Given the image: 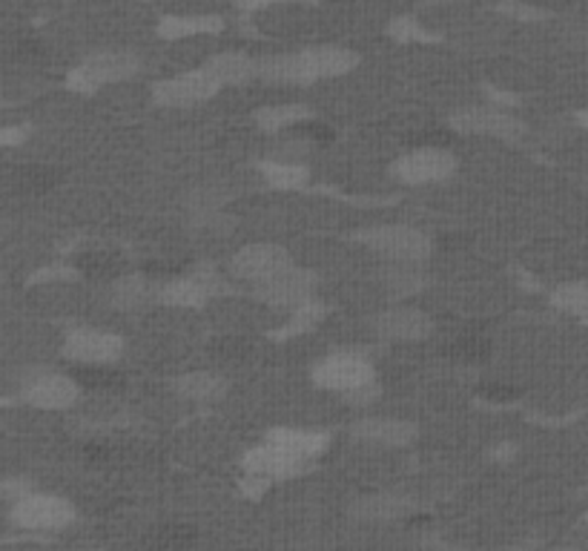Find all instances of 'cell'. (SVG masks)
<instances>
[{
    "instance_id": "obj_1",
    "label": "cell",
    "mask_w": 588,
    "mask_h": 551,
    "mask_svg": "<svg viewBox=\"0 0 588 551\" xmlns=\"http://www.w3.org/2000/svg\"><path fill=\"white\" fill-rule=\"evenodd\" d=\"M141 69V58L124 50H104L89 55L84 64L69 75V87L78 93H92V89L104 87V84H116Z\"/></svg>"
},
{
    "instance_id": "obj_2",
    "label": "cell",
    "mask_w": 588,
    "mask_h": 551,
    "mask_svg": "<svg viewBox=\"0 0 588 551\" xmlns=\"http://www.w3.org/2000/svg\"><path fill=\"white\" fill-rule=\"evenodd\" d=\"M364 245L373 247L379 256L391 259V264H416L431 256V239L416 227L385 225L373 227L362 236Z\"/></svg>"
},
{
    "instance_id": "obj_3",
    "label": "cell",
    "mask_w": 588,
    "mask_h": 551,
    "mask_svg": "<svg viewBox=\"0 0 588 551\" xmlns=\"http://www.w3.org/2000/svg\"><path fill=\"white\" fill-rule=\"evenodd\" d=\"M12 522L18 529L58 531L75 520V508L55 494H30L12 506Z\"/></svg>"
},
{
    "instance_id": "obj_4",
    "label": "cell",
    "mask_w": 588,
    "mask_h": 551,
    "mask_svg": "<svg viewBox=\"0 0 588 551\" xmlns=\"http://www.w3.org/2000/svg\"><path fill=\"white\" fill-rule=\"evenodd\" d=\"M313 379L316 385L327 388V391L339 393H353L359 388H368L373 385V365L359 354H330L327 359H322L313 370Z\"/></svg>"
},
{
    "instance_id": "obj_5",
    "label": "cell",
    "mask_w": 588,
    "mask_h": 551,
    "mask_svg": "<svg viewBox=\"0 0 588 551\" xmlns=\"http://www.w3.org/2000/svg\"><path fill=\"white\" fill-rule=\"evenodd\" d=\"M293 268L291 253L279 245H250L241 247L239 253L232 256L230 270L236 279H244V282H253L255 288L276 276L287 273Z\"/></svg>"
},
{
    "instance_id": "obj_6",
    "label": "cell",
    "mask_w": 588,
    "mask_h": 551,
    "mask_svg": "<svg viewBox=\"0 0 588 551\" xmlns=\"http://www.w3.org/2000/svg\"><path fill=\"white\" fill-rule=\"evenodd\" d=\"M64 350L69 359L92 368V365L116 363L118 356L124 354V342H121V336L98 331V327H75L73 334L66 336Z\"/></svg>"
},
{
    "instance_id": "obj_7",
    "label": "cell",
    "mask_w": 588,
    "mask_h": 551,
    "mask_svg": "<svg viewBox=\"0 0 588 551\" xmlns=\"http://www.w3.org/2000/svg\"><path fill=\"white\" fill-rule=\"evenodd\" d=\"M454 168H457V161L448 150H443V147H420V150L402 155L396 161V175L407 184H428L448 179Z\"/></svg>"
},
{
    "instance_id": "obj_8",
    "label": "cell",
    "mask_w": 588,
    "mask_h": 551,
    "mask_svg": "<svg viewBox=\"0 0 588 551\" xmlns=\"http://www.w3.org/2000/svg\"><path fill=\"white\" fill-rule=\"evenodd\" d=\"M218 87H221V80L207 66H202V69H193V73L161 80L159 87H155V98L161 104H167V107H182V104H196L210 98Z\"/></svg>"
},
{
    "instance_id": "obj_9",
    "label": "cell",
    "mask_w": 588,
    "mask_h": 551,
    "mask_svg": "<svg viewBox=\"0 0 588 551\" xmlns=\"http://www.w3.org/2000/svg\"><path fill=\"white\" fill-rule=\"evenodd\" d=\"M454 127L462 132H473V136H494V138H516L523 132V123L516 121L511 112L500 107H468L459 109L454 116Z\"/></svg>"
},
{
    "instance_id": "obj_10",
    "label": "cell",
    "mask_w": 588,
    "mask_h": 551,
    "mask_svg": "<svg viewBox=\"0 0 588 551\" xmlns=\"http://www.w3.org/2000/svg\"><path fill=\"white\" fill-rule=\"evenodd\" d=\"M80 385L78 379L69 377V374H37L32 382L23 385V397L26 402L35 408H44V411H61V408H69L78 399Z\"/></svg>"
},
{
    "instance_id": "obj_11",
    "label": "cell",
    "mask_w": 588,
    "mask_h": 551,
    "mask_svg": "<svg viewBox=\"0 0 588 551\" xmlns=\"http://www.w3.org/2000/svg\"><path fill=\"white\" fill-rule=\"evenodd\" d=\"M313 291H316V279H313L307 270L298 268H291L287 273L276 276V279H270V282L255 288V293H259L264 302L279 307H293V311H296L298 305L311 302Z\"/></svg>"
},
{
    "instance_id": "obj_12",
    "label": "cell",
    "mask_w": 588,
    "mask_h": 551,
    "mask_svg": "<svg viewBox=\"0 0 588 551\" xmlns=\"http://www.w3.org/2000/svg\"><path fill=\"white\" fill-rule=\"evenodd\" d=\"M244 468H248L253 477L284 479L302 472V468H305V460L291 454V451L279 449L276 443H270L268 440V443L253 449L248 457H244Z\"/></svg>"
},
{
    "instance_id": "obj_13",
    "label": "cell",
    "mask_w": 588,
    "mask_h": 551,
    "mask_svg": "<svg viewBox=\"0 0 588 551\" xmlns=\"http://www.w3.org/2000/svg\"><path fill=\"white\" fill-rule=\"evenodd\" d=\"M377 334L388 342H416L431 334V320L416 307H393L377 320Z\"/></svg>"
},
{
    "instance_id": "obj_14",
    "label": "cell",
    "mask_w": 588,
    "mask_h": 551,
    "mask_svg": "<svg viewBox=\"0 0 588 551\" xmlns=\"http://www.w3.org/2000/svg\"><path fill=\"white\" fill-rule=\"evenodd\" d=\"M218 282L213 273H198V276H178L173 282H167L159 291L161 302L167 305H178V307H193L202 305L207 299L216 293Z\"/></svg>"
},
{
    "instance_id": "obj_15",
    "label": "cell",
    "mask_w": 588,
    "mask_h": 551,
    "mask_svg": "<svg viewBox=\"0 0 588 551\" xmlns=\"http://www.w3.org/2000/svg\"><path fill=\"white\" fill-rule=\"evenodd\" d=\"M353 436L377 445H405L414 440L416 429L414 422L393 420V417H364L353 425Z\"/></svg>"
},
{
    "instance_id": "obj_16",
    "label": "cell",
    "mask_w": 588,
    "mask_h": 551,
    "mask_svg": "<svg viewBox=\"0 0 588 551\" xmlns=\"http://www.w3.org/2000/svg\"><path fill=\"white\" fill-rule=\"evenodd\" d=\"M259 73H262L264 78L284 80V84H311V80H316V73H313L305 50L262 61V64H259Z\"/></svg>"
},
{
    "instance_id": "obj_17",
    "label": "cell",
    "mask_w": 588,
    "mask_h": 551,
    "mask_svg": "<svg viewBox=\"0 0 588 551\" xmlns=\"http://www.w3.org/2000/svg\"><path fill=\"white\" fill-rule=\"evenodd\" d=\"M270 443H276L279 449L291 451L296 457L311 460L327 449L325 431H307V429H279L270 434Z\"/></svg>"
},
{
    "instance_id": "obj_18",
    "label": "cell",
    "mask_w": 588,
    "mask_h": 551,
    "mask_svg": "<svg viewBox=\"0 0 588 551\" xmlns=\"http://www.w3.org/2000/svg\"><path fill=\"white\" fill-rule=\"evenodd\" d=\"M305 55L311 61L316 78L348 73L350 66L357 64V55L350 50H339V46H313V50H305Z\"/></svg>"
},
{
    "instance_id": "obj_19",
    "label": "cell",
    "mask_w": 588,
    "mask_h": 551,
    "mask_svg": "<svg viewBox=\"0 0 588 551\" xmlns=\"http://www.w3.org/2000/svg\"><path fill=\"white\" fill-rule=\"evenodd\" d=\"M204 66H207L221 84H241V80H248L250 75L259 69L244 52H221V55L210 58Z\"/></svg>"
},
{
    "instance_id": "obj_20",
    "label": "cell",
    "mask_w": 588,
    "mask_h": 551,
    "mask_svg": "<svg viewBox=\"0 0 588 551\" xmlns=\"http://www.w3.org/2000/svg\"><path fill=\"white\" fill-rule=\"evenodd\" d=\"M407 511H411V506H407L402 497H393V494H377V497H368V500L357 503V508H353V515L373 522L400 520Z\"/></svg>"
},
{
    "instance_id": "obj_21",
    "label": "cell",
    "mask_w": 588,
    "mask_h": 551,
    "mask_svg": "<svg viewBox=\"0 0 588 551\" xmlns=\"http://www.w3.org/2000/svg\"><path fill=\"white\" fill-rule=\"evenodd\" d=\"M153 288L146 282L144 276H121L112 282L109 288V299H112V305L124 307V311H132V307H141L150 299Z\"/></svg>"
},
{
    "instance_id": "obj_22",
    "label": "cell",
    "mask_w": 588,
    "mask_h": 551,
    "mask_svg": "<svg viewBox=\"0 0 588 551\" xmlns=\"http://www.w3.org/2000/svg\"><path fill=\"white\" fill-rule=\"evenodd\" d=\"M175 388L189 399H198V402H207V399H216L225 393V379L213 374V370H193V374H184Z\"/></svg>"
},
{
    "instance_id": "obj_23",
    "label": "cell",
    "mask_w": 588,
    "mask_h": 551,
    "mask_svg": "<svg viewBox=\"0 0 588 551\" xmlns=\"http://www.w3.org/2000/svg\"><path fill=\"white\" fill-rule=\"evenodd\" d=\"M221 26V18L216 15H173L161 21V35L167 37H187L202 35V32H213Z\"/></svg>"
},
{
    "instance_id": "obj_24",
    "label": "cell",
    "mask_w": 588,
    "mask_h": 551,
    "mask_svg": "<svg viewBox=\"0 0 588 551\" xmlns=\"http://www.w3.org/2000/svg\"><path fill=\"white\" fill-rule=\"evenodd\" d=\"M307 107L302 104H279V107H268L259 112V123H262L268 132H279V130H296L298 123L307 121Z\"/></svg>"
},
{
    "instance_id": "obj_25",
    "label": "cell",
    "mask_w": 588,
    "mask_h": 551,
    "mask_svg": "<svg viewBox=\"0 0 588 551\" xmlns=\"http://www.w3.org/2000/svg\"><path fill=\"white\" fill-rule=\"evenodd\" d=\"M264 175H268L270 184L276 187H302L307 182V170L302 164H293V161H268L264 164Z\"/></svg>"
},
{
    "instance_id": "obj_26",
    "label": "cell",
    "mask_w": 588,
    "mask_h": 551,
    "mask_svg": "<svg viewBox=\"0 0 588 551\" xmlns=\"http://www.w3.org/2000/svg\"><path fill=\"white\" fill-rule=\"evenodd\" d=\"M554 305L568 313H588V282H568L554 291Z\"/></svg>"
},
{
    "instance_id": "obj_27",
    "label": "cell",
    "mask_w": 588,
    "mask_h": 551,
    "mask_svg": "<svg viewBox=\"0 0 588 551\" xmlns=\"http://www.w3.org/2000/svg\"><path fill=\"white\" fill-rule=\"evenodd\" d=\"M75 379H78L80 388H89V391H109V388H116V385H121V377H118L116 370L109 368H84L75 374Z\"/></svg>"
},
{
    "instance_id": "obj_28",
    "label": "cell",
    "mask_w": 588,
    "mask_h": 551,
    "mask_svg": "<svg viewBox=\"0 0 588 551\" xmlns=\"http://www.w3.org/2000/svg\"><path fill=\"white\" fill-rule=\"evenodd\" d=\"M385 282L391 293L407 296V293H414L420 288V276L411 270V264H391V270L385 273Z\"/></svg>"
},
{
    "instance_id": "obj_29",
    "label": "cell",
    "mask_w": 588,
    "mask_h": 551,
    "mask_svg": "<svg viewBox=\"0 0 588 551\" xmlns=\"http://www.w3.org/2000/svg\"><path fill=\"white\" fill-rule=\"evenodd\" d=\"M78 268L89 276H116L118 259L112 253H89L78 261Z\"/></svg>"
},
{
    "instance_id": "obj_30",
    "label": "cell",
    "mask_w": 588,
    "mask_h": 551,
    "mask_svg": "<svg viewBox=\"0 0 588 551\" xmlns=\"http://www.w3.org/2000/svg\"><path fill=\"white\" fill-rule=\"evenodd\" d=\"M322 316H325V307H322L319 302H316V299H311V302H305V305H298L296 311H293L291 331H302V327L316 325V322H319Z\"/></svg>"
},
{
    "instance_id": "obj_31",
    "label": "cell",
    "mask_w": 588,
    "mask_h": 551,
    "mask_svg": "<svg viewBox=\"0 0 588 551\" xmlns=\"http://www.w3.org/2000/svg\"><path fill=\"white\" fill-rule=\"evenodd\" d=\"M393 35L405 37V41H411V37H422V30L420 23L411 21V18H400V21H393Z\"/></svg>"
},
{
    "instance_id": "obj_32",
    "label": "cell",
    "mask_w": 588,
    "mask_h": 551,
    "mask_svg": "<svg viewBox=\"0 0 588 551\" xmlns=\"http://www.w3.org/2000/svg\"><path fill=\"white\" fill-rule=\"evenodd\" d=\"M377 393H379V388H377V382H373V385H368V388H359V391H353V393H345V399L353 402V406H364V402L377 399Z\"/></svg>"
},
{
    "instance_id": "obj_33",
    "label": "cell",
    "mask_w": 588,
    "mask_h": 551,
    "mask_svg": "<svg viewBox=\"0 0 588 551\" xmlns=\"http://www.w3.org/2000/svg\"><path fill=\"white\" fill-rule=\"evenodd\" d=\"M26 136H30V127H23V123L21 127H3V138H0V141L12 147V144H21Z\"/></svg>"
},
{
    "instance_id": "obj_34",
    "label": "cell",
    "mask_w": 588,
    "mask_h": 551,
    "mask_svg": "<svg viewBox=\"0 0 588 551\" xmlns=\"http://www.w3.org/2000/svg\"><path fill=\"white\" fill-rule=\"evenodd\" d=\"M505 12H511V15H520V18H540L543 15V9L537 7H505Z\"/></svg>"
},
{
    "instance_id": "obj_35",
    "label": "cell",
    "mask_w": 588,
    "mask_h": 551,
    "mask_svg": "<svg viewBox=\"0 0 588 551\" xmlns=\"http://www.w3.org/2000/svg\"><path fill=\"white\" fill-rule=\"evenodd\" d=\"M582 121H586V123H588V112H582Z\"/></svg>"
},
{
    "instance_id": "obj_36",
    "label": "cell",
    "mask_w": 588,
    "mask_h": 551,
    "mask_svg": "<svg viewBox=\"0 0 588 551\" xmlns=\"http://www.w3.org/2000/svg\"><path fill=\"white\" fill-rule=\"evenodd\" d=\"M557 551H574V549H557Z\"/></svg>"
}]
</instances>
